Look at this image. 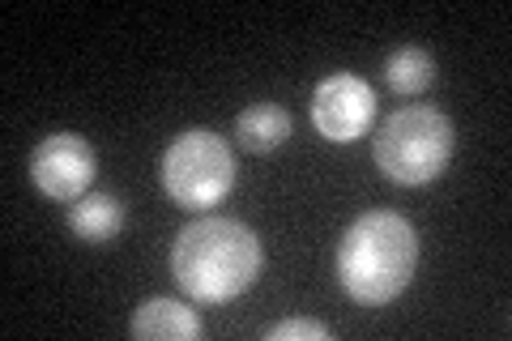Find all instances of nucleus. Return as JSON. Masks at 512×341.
I'll list each match as a JSON object with an SVG mask.
<instances>
[{"instance_id":"obj_10","label":"nucleus","mask_w":512,"mask_h":341,"mask_svg":"<svg viewBox=\"0 0 512 341\" xmlns=\"http://www.w3.org/2000/svg\"><path fill=\"white\" fill-rule=\"evenodd\" d=\"M384 77H389V86L397 94H423L431 86V77H436V60H431L427 47L406 43L384 60Z\"/></svg>"},{"instance_id":"obj_7","label":"nucleus","mask_w":512,"mask_h":341,"mask_svg":"<svg viewBox=\"0 0 512 341\" xmlns=\"http://www.w3.org/2000/svg\"><path fill=\"white\" fill-rule=\"evenodd\" d=\"M128 333L137 341H197L201 337V316L180 299H146L133 312Z\"/></svg>"},{"instance_id":"obj_6","label":"nucleus","mask_w":512,"mask_h":341,"mask_svg":"<svg viewBox=\"0 0 512 341\" xmlns=\"http://www.w3.org/2000/svg\"><path fill=\"white\" fill-rule=\"evenodd\" d=\"M372 120H376V90L367 86L363 77L329 73L312 90V124L325 141H333V145L355 141L372 128Z\"/></svg>"},{"instance_id":"obj_1","label":"nucleus","mask_w":512,"mask_h":341,"mask_svg":"<svg viewBox=\"0 0 512 341\" xmlns=\"http://www.w3.org/2000/svg\"><path fill=\"white\" fill-rule=\"evenodd\" d=\"M265 248L252 226L235 218H201L175 235L171 273L197 303H231L261 278Z\"/></svg>"},{"instance_id":"obj_5","label":"nucleus","mask_w":512,"mask_h":341,"mask_svg":"<svg viewBox=\"0 0 512 341\" xmlns=\"http://www.w3.org/2000/svg\"><path fill=\"white\" fill-rule=\"evenodd\" d=\"M99 175V158H94V145L77 133H52L35 145L30 154V180L43 197L52 201H77L86 197V188Z\"/></svg>"},{"instance_id":"obj_11","label":"nucleus","mask_w":512,"mask_h":341,"mask_svg":"<svg viewBox=\"0 0 512 341\" xmlns=\"http://www.w3.org/2000/svg\"><path fill=\"white\" fill-rule=\"evenodd\" d=\"M329 324L320 320H282L274 329H265V341H329Z\"/></svg>"},{"instance_id":"obj_8","label":"nucleus","mask_w":512,"mask_h":341,"mask_svg":"<svg viewBox=\"0 0 512 341\" xmlns=\"http://www.w3.org/2000/svg\"><path fill=\"white\" fill-rule=\"evenodd\" d=\"M291 111L278 103H252L244 116L235 120V137L248 154H274L278 145L291 137Z\"/></svg>"},{"instance_id":"obj_9","label":"nucleus","mask_w":512,"mask_h":341,"mask_svg":"<svg viewBox=\"0 0 512 341\" xmlns=\"http://www.w3.org/2000/svg\"><path fill=\"white\" fill-rule=\"evenodd\" d=\"M124 226V201H116L111 192H86L69 209V231L86 243H107Z\"/></svg>"},{"instance_id":"obj_4","label":"nucleus","mask_w":512,"mask_h":341,"mask_svg":"<svg viewBox=\"0 0 512 341\" xmlns=\"http://www.w3.org/2000/svg\"><path fill=\"white\" fill-rule=\"evenodd\" d=\"M163 188L175 205L210 209L235 188V154L210 128H188L163 154Z\"/></svg>"},{"instance_id":"obj_2","label":"nucleus","mask_w":512,"mask_h":341,"mask_svg":"<svg viewBox=\"0 0 512 341\" xmlns=\"http://www.w3.org/2000/svg\"><path fill=\"white\" fill-rule=\"evenodd\" d=\"M419 269V235L393 209L359 214L338 239V282L355 303L384 307L410 286Z\"/></svg>"},{"instance_id":"obj_3","label":"nucleus","mask_w":512,"mask_h":341,"mask_svg":"<svg viewBox=\"0 0 512 341\" xmlns=\"http://www.w3.org/2000/svg\"><path fill=\"white\" fill-rule=\"evenodd\" d=\"M453 145H457L453 120L427 103H414V107L393 111L380 124V133L372 141V158L384 180H393L402 188H419L444 175L448 158H453Z\"/></svg>"}]
</instances>
